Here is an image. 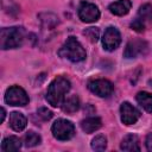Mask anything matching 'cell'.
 I'll return each mask as SVG.
<instances>
[{
    "instance_id": "cell-1",
    "label": "cell",
    "mask_w": 152,
    "mask_h": 152,
    "mask_svg": "<svg viewBox=\"0 0 152 152\" xmlns=\"http://www.w3.org/2000/svg\"><path fill=\"white\" fill-rule=\"evenodd\" d=\"M70 81L64 76L56 77L48 87L46 91V101L52 107L62 106L66 93L70 90Z\"/></svg>"
},
{
    "instance_id": "cell-2",
    "label": "cell",
    "mask_w": 152,
    "mask_h": 152,
    "mask_svg": "<svg viewBox=\"0 0 152 152\" xmlns=\"http://www.w3.org/2000/svg\"><path fill=\"white\" fill-rule=\"evenodd\" d=\"M58 55L63 58H66V59L74 62V63L82 62L87 57L86 50L83 49L82 44L75 37H69L66 39V42L58 50Z\"/></svg>"
},
{
    "instance_id": "cell-3",
    "label": "cell",
    "mask_w": 152,
    "mask_h": 152,
    "mask_svg": "<svg viewBox=\"0 0 152 152\" xmlns=\"http://www.w3.org/2000/svg\"><path fill=\"white\" fill-rule=\"evenodd\" d=\"M25 37L23 27H5L0 31V48L2 50L19 48Z\"/></svg>"
},
{
    "instance_id": "cell-4",
    "label": "cell",
    "mask_w": 152,
    "mask_h": 152,
    "mask_svg": "<svg viewBox=\"0 0 152 152\" xmlns=\"http://www.w3.org/2000/svg\"><path fill=\"white\" fill-rule=\"evenodd\" d=\"M52 135L57 140H69L75 134V126L71 121L65 119H58L53 122L51 127Z\"/></svg>"
},
{
    "instance_id": "cell-5",
    "label": "cell",
    "mask_w": 152,
    "mask_h": 152,
    "mask_svg": "<svg viewBox=\"0 0 152 152\" xmlns=\"http://www.w3.org/2000/svg\"><path fill=\"white\" fill-rule=\"evenodd\" d=\"M5 101L10 106H26L28 103V96L26 91L19 86L10 87L5 93Z\"/></svg>"
},
{
    "instance_id": "cell-6",
    "label": "cell",
    "mask_w": 152,
    "mask_h": 152,
    "mask_svg": "<svg viewBox=\"0 0 152 152\" xmlns=\"http://www.w3.org/2000/svg\"><path fill=\"white\" fill-rule=\"evenodd\" d=\"M78 18L83 23H95L100 18V11L91 2H82L78 7Z\"/></svg>"
},
{
    "instance_id": "cell-7",
    "label": "cell",
    "mask_w": 152,
    "mask_h": 152,
    "mask_svg": "<svg viewBox=\"0 0 152 152\" xmlns=\"http://www.w3.org/2000/svg\"><path fill=\"white\" fill-rule=\"evenodd\" d=\"M88 88L91 93H94L95 95L100 97H108L113 93V84L108 80H104V78H97V80L89 81Z\"/></svg>"
},
{
    "instance_id": "cell-8",
    "label": "cell",
    "mask_w": 152,
    "mask_h": 152,
    "mask_svg": "<svg viewBox=\"0 0 152 152\" xmlns=\"http://www.w3.org/2000/svg\"><path fill=\"white\" fill-rule=\"evenodd\" d=\"M121 43V34L118 31V28L110 26L104 31V34L102 37V45L103 49L107 51H114L119 48Z\"/></svg>"
},
{
    "instance_id": "cell-9",
    "label": "cell",
    "mask_w": 152,
    "mask_h": 152,
    "mask_svg": "<svg viewBox=\"0 0 152 152\" xmlns=\"http://www.w3.org/2000/svg\"><path fill=\"white\" fill-rule=\"evenodd\" d=\"M120 114H121V121L125 125H133L140 118V112L134 106H132L129 102L121 103Z\"/></svg>"
},
{
    "instance_id": "cell-10",
    "label": "cell",
    "mask_w": 152,
    "mask_h": 152,
    "mask_svg": "<svg viewBox=\"0 0 152 152\" xmlns=\"http://www.w3.org/2000/svg\"><path fill=\"white\" fill-rule=\"evenodd\" d=\"M147 51V43L141 39H133L129 40L125 49V57L126 58H135L139 55H145Z\"/></svg>"
},
{
    "instance_id": "cell-11",
    "label": "cell",
    "mask_w": 152,
    "mask_h": 152,
    "mask_svg": "<svg viewBox=\"0 0 152 152\" xmlns=\"http://www.w3.org/2000/svg\"><path fill=\"white\" fill-rule=\"evenodd\" d=\"M132 7V2L129 0H118L109 5V11L114 15H126Z\"/></svg>"
},
{
    "instance_id": "cell-12",
    "label": "cell",
    "mask_w": 152,
    "mask_h": 152,
    "mask_svg": "<svg viewBox=\"0 0 152 152\" xmlns=\"http://www.w3.org/2000/svg\"><path fill=\"white\" fill-rule=\"evenodd\" d=\"M26 125H27V120L23 115V113L13 112L10 114V126L13 131L20 132L26 127Z\"/></svg>"
},
{
    "instance_id": "cell-13",
    "label": "cell",
    "mask_w": 152,
    "mask_h": 152,
    "mask_svg": "<svg viewBox=\"0 0 152 152\" xmlns=\"http://www.w3.org/2000/svg\"><path fill=\"white\" fill-rule=\"evenodd\" d=\"M120 148L122 151H140V146H139V138L135 134H127L126 137H124V139L121 140L120 144Z\"/></svg>"
},
{
    "instance_id": "cell-14",
    "label": "cell",
    "mask_w": 152,
    "mask_h": 152,
    "mask_svg": "<svg viewBox=\"0 0 152 152\" xmlns=\"http://www.w3.org/2000/svg\"><path fill=\"white\" fill-rule=\"evenodd\" d=\"M137 19L139 21H141L146 27L152 25V5L145 4V5L140 6V8L138 11Z\"/></svg>"
},
{
    "instance_id": "cell-15",
    "label": "cell",
    "mask_w": 152,
    "mask_h": 152,
    "mask_svg": "<svg viewBox=\"0 0 152 152\" xmlns=\"http://www.w3.org/2000/svg\"><path fill=\"white\" fill-rule=\"evenodd\" d=\"M101 126H102V121L100 118H96V116L87 118V119L82 120V122H81V128L86 133H93V132L97 131Z\"/></svg>"
},
{
    "instance_id": "cell-16",
    "label": "cell",
    "mask_w": 152,
    "mask_h": 152,
    "mask_svg": "<svg viewBox=\"0 0 152 152\" xmlns=\"http://www.w3.org/2000/svg\"><path fill=\"white\" fill-rule=\"evenodd\" d=\"M20 147H21V141H20V139L18 137H14V135L5 138L2 140V144H1V150L4 152L18 151Z\"/></svg>"
},
{
    "instance_id": "cell-17",
    "label": "cell",
    "mask_w": 152,
    "mask_h": 152,
    "mask_svg": "<svg viewBox=\"0 0 152 152\" xmlns=\"http://www.w3.org/2000/svg\"><path fill=\"white\" fill-rule=\"evenodd\" d=\"M80 108V99L77 95H71L68 99H64L62 103V109L65 113H75Z\"/></svg>"
},
{
    "instance_id": "cell-18",
    "label": "cell",
    "mask_w": 152,
    "mask_h": 152,
    "mask_svg": "<svg viewBox=\"0 0 152 152\" xmlns=\"http://www.w3.org/2000/svg\"><path fill=\"white\" fill-rule=\"evenodd\" d=\"M137 101L146 112L152 113V94L147 91H140L137 94Z\"/></svg>"
},
{
    "instance_id": "cell-19",
    "label": "cell",
    "mask_w": 152,
    "mask_h": 152,
    "mask_svg": "<svg viewBox=\"0 0 152 152\" xmlns=\"http://www.w3.org/2000/svg\"><path fill=\"white\" fill-rule=\"evenodd\" d=\"M42 141L40 139V135L33 131H28L25 135H24V144L25 146L27 147H33V146H37L39 145Z\"/></svg>"
},
{
    "instance_id": "cell-20",
    "label": "cell",
    "mask_w": 152,
    "mask_h": 152,
    "mask_svg": "<svg viewBox=\"0 0 152 152\" xmlns=\"http://www.w3.org/2000/svg\"><path fill=\"white\" fill-rule=\"evenodd\" d=\"M107 147V139L104 135L99 134L91 140V148L95 151H103Z\"/></svg>"
},
{
    "instance_id": "cell-21",
    "label": "cell",
    "mask_w": 152,
    "mask_h": 152,
    "mask_svg": "<svg viewBox=\"0 0 152 152\" xmlns=\"http://www.w3.org/2000/svg\"><path fill=\"white\" fill-rule=\"evenodd\" d=\"M83 34L91 42V43H96L100 38V30L97 27H88L83 31Z\"/></svg>"
},
{
    "instance_id": "cell-22",
    "label": "cell",
    "mask_w": 152,
    "mask_h": 152,
    "mask_svg": "<svg viewBox=\"0 0 152 152\" xmlns=\"http://www.w3.org/2000/svg\"><path fill=\"white\" fill-rule=\"evenodd\" d=\"M37 114H38V116L42 119V120H44V121H48V120H50L51 118H52V112L50 110V109H48L46 107H40L39 109H38V112H37Z\"/></svg>"
},
{
    "instance_id": "cell-23",
    "label": "cell",
    "mask_w": 152,
    "mask_h": 152,
    "mask_svg": "<svg viewBox=\"0 0 152 152\" xmlns=\"http://www.w3.org/2000/svg\"><path fill=\"white\" fill-rule=\"evenodd\" d=\"M131 27H132V30H134V31H137V32H142V31H145V28H146V26H145L141 21H139L137 18L131 23Z\"/></svg>"
},
{
    "instance_id": "cell-24",
    "label": "cell",
    "mask_w": 152,
    "mask_h": 152,
    "mask_svg": "<svg viewBox=\"0 0 152 152\" xmlns=\"http://www.w3.org/2000/svg\"><path fill=\"white\" fill-rule=\"evenodd\" d=\"M146 148L152 152V133H150L146 137Z\"/></svg>"
},
{
    "instance_id": "cell-25",
    "label": "cell",
    "mask_w": 152,
    "mask_h": 152,
    "mask_svg": "<svg viewBox=\"0 0 152 152\" xmlns=\"http://www.w3.org/2000/svg\"><path fill=\"white\" fill-rule=\"evenodd\" d=\"M5 116H6V110H5V108H1V122H4Z\"/></svg>"
}]
</instances>
